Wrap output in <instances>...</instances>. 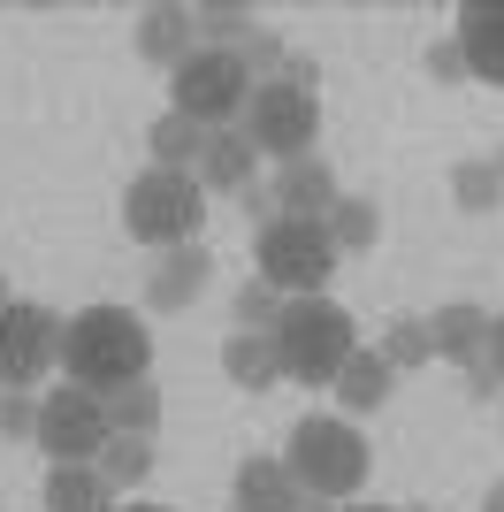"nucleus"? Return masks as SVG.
<instances>
[{
    "mask_svg": "<svg viewBox=\"0 0 504 512\" xmlns=\"http://www.w3.org/2000/svg\"><path fill=\"white\" fill-rule=\"evenodd\" d=\"M92 467L107 474V490H138L153 474V436H107V451L92 459Z\"/></svg>",
    "mask_w": 504,
    "mask_h": 512,
    "instance_id": "23",
    "label": "nucleus"
},
{
    "mask_svg": "<svg viewBox=\"0 0 504 512\" xmlns=\"http://www.w3.org/2000/svg\"><path fill=\"white\" fill-rule=\"evenodd\" d=\"M428 77H436V85H459V77H466L459 39H436V46H428Z\"/></svg>",
    "mask_w": 504,
    "mask_h": 512,
    "instance_id": "29",
    "label": "nucleus"
},
{
    "mask_svg": "<svg viewBox=\"0 0 504 512\" xmlns=\"http://www.w3.org/2000/svg\"><path fill=\"white\" fill-rule=\"evenodd\" d=\"M62 367H69V383L92 390V398H115V390L146 383V367H153L146 314H130V306H84V314H69L62 321Z\"/></svg>",
    "mask_w": 504,
    "mask_h": 512,
    "instance_id": "1",
    "label": "nucleus"
},
{
    "mask_svg": "<svg viewBox=\"0 0 504 512\" xmlns=\"http://www.w3.org/2000/svg\"><path fill=\"white\" fill-rule=\"evenodd\" d=\"M298 512H336V505H321V497H298Z\"/></svg>",
    "mask_w": 504,
    "mask_h": 512,
    "instance_id": "34",
    "label": "nucleus"
},
{
    "mask_svg": "<svg viewBox=\"0 0 504 512\" xmlns=\"http://www.w3.org/2000/svg\"><path fill=\"white\" fill-rule=\"evenodd\" d=\"M237 329H252V337H268V329H275V306H283V299H275V291H268V283H260V276H252V283H237Z\"/></svg>",
    "mask_w": 504,
    "mask_h": 512,
    "instance_id": "27",
    "label": "nucleus"
},
{
    "mask_svg": "<svg viewBox=\"0 0 504 512\" xmlns=\"http://www.w3.org/2000/svg\"><path fill=\"white\" fill-rule=\"evenodd\" d=\"M428 337H436V360L474 367V360L489 352V306H474V299L436 306V314H428Z\"/></svg>",
    "mask_w": 504,
    "mask_h": 512,
    "instance_id": "14",
    "label": "nucleus"
},
{
    "mask_svg": "<svg viewBox=\"0 0 504 512\" xmlns=\"http://www.w3.org/2000/svg\"><path fill=\"white\" fill-rule=\"evenodd\" d=\"M398 512H436V505H398Z\"/></svg>",
    "mask_w": 504,
    "mask_h": 512,
    "instance_id": "37",
    "label": "nucleus"
},
{
    "mask_svg": "<svg viewBox=\"0 0 504 512\" xmlns=\"http://www.w3.org/2000/svg\"><path fill=\"white\" fill-rule=\"evenodd\" d=\"M237 130L252 138V153L306 161L314 138H321V92H298V85H283V77H268V85H252V107H245Z\"/></svg>",
    "mask_w": 504,
    "mask_h": 512,
    "instance_id": "7",
    "label": "nucleus"
},
{
    "mask_svg": "<svg viewBox=\"0 0 504 512\" xmlns=\"http://www.w3.org/2000/svg\"><path fill=\"white\" fill-rule=\"evenodd\" d=\"M482 512H504V482H489V497H482Z\"/></svg>",
    "mask_w": 504,
    "mask_h": 512,
    "instance_id": "32",
    "label": "nucleus"
},
{
    "mask_svg": "<svg viewBox=\"0 0 504 512\" xmlns=\"http://www.w3.org/2000/svg\"><path fill=\"white\" fill-rule=\"evenodd\" d=\"M230 497H237V512H298V482H291V467H283V459H268V451H252L245 467H237Z\"/></svg>",
    "mask_w": 504,
    "mask_h": 512,
    "instance_id": "17",
    "label": "nucleus"
},
{
    "mask_svg": "<svg viewBox=\"0 0 504 512\" xmlns=\"http://www.w3.org/2000/svg\"><path fill=\"white\" fill-rule=\"evenodd\" d=\"M451 39H459V54H466V77L504 85V0H466Z\"/></svg>",
    "mask_w": 504,
    "mask_h": 512,
    "instance_id": "12",
    "label": "nucleus"
},
{
    "mask_svg": "<svg viewBox=\"0 0 504 512\" xmlns=\"http://www.w3.org/2000/svg\"><path fill=\"white\" fill-rule=\"evenodd\" d=\"M268 199H275V214H298V222H321V214H329L336 199H344V184H336V169L321 161V153H306V161H283V169H275Z\"/></svg>",
    "mask_w": 504,
    "mask_h": 512,
    "instance_id": "10",
    "label": "nucleus"
},
{
    "mask_svg": "<svg viewBox=\"0 0 504 512\" xmlns=\"http://www.w3.org/2000/svg\"><path fill=\"white\" fill-rule=\"evenodd\" d=\"M222 375H230L237 390H268V383H283L275 344H268V337H252V329H237V337L222 344Z\"/></svg>",
    "mask_w": 504,
    "mask_h": 512,
    "instance_id": "19",
    "label": "nucleus"
},
{
    "mask_svg": "<svg viewBox=\"0 0 504 512\" xmlns=\"http://www.w3.org/2000/svg\"><path fill=\"white\" fill-rule=\"evenodd\" d=\"M123 512H176V505H153V497H130Z\"/></svg>",
    "mask_w": 504,
    "mask_h": 512,
    "instance_id": "33",
    "label": "nucleus"
},
{
    "mask_svg": "<svg viewBox=\"0 0 504 512\" xmlns=\"http://www.w3.org/2000/svg\"><path fill=\"white\" fill-rule=\"evenodd\" d=\"M489 367H497V383H504V314H489V352H482Z\"/></svg>",
    "mask_w": 504,
    "mask_h": 512,
    "instance_id": "31",
    "label": "nucleus"
},
{
    "mask_svg": "<svg viewBox=\"0 0 504 512\" xmlns=\"http://www.w3.org/2000/svg\"><path fill=\"white\" fill-rule=\"evenodd\" d=\"M199 192H252V138L245 130H207V146H199Z\"/></svg>",
    "mask_w": 504,
    "mask_h": 512,
    "instance_id": "15",
    "label": "nucleus"
},
{
    "mask_svg": "<svg viewBox=\"0 0 504 512\" xmlns=\"http://www.w3.org/2000/svg\"><path fill=\"white\" fill-rule=\"evenodd\" d=\"M252 260H260V283H268L275 299H329V276H336V245L321 222H298V214H275L260 222L252 237Z\"/></svg>",
    "mask_w": 504,
    "mask_h": 512,
    "instance_id": "6",
    "label": "nucleus"
},
{
    "mask_svg": "<svg viewBox=\"0 0 504 512\" xmlns=\"http://www.w3.org/2000/svg\"><path fill=\"white\" fill-rule=\"evenodd\" d=\"M321 230H329L336 253H367V245L382 237V214H375V199H352V192H344L329 214H321Z\"/></svg>",
    "mask_w": 504,
    "mask_h": 512,
    "instance_id": "20",
    "label": "nucleus"
},
{
    "mask_svg": "<svg viewBox=\"0 0 504 512\" xmlns=\"http://www.w3.org/2000/svg\"><path fill=\"white\" fill-rule=\"evenodd\" d=\"M336 406H344V421H367V413H382L390 406V390H398V367L382 360L375 344H359L352 360H344V375H336Z\"/></svg>",
    "mask_w": 504,
    "mask_h": 512,
    "instance_id": "13",
    "label": "nucleus"
},
{
    "mask_svg": "<svg viewBox=\"0 0 504 512\" xmlns=\"http://www.w3.org/2000/svg\"><path fill=\"white\" fill-rule=\"evenodd\" d=\"M252 107V69L237 46H191L168 69V115H184L199 130H237Z\"/></svg>",
    "mask_w": 504,
    "mask_h": 512,
    "instance_id": "4",
    "label": "nucleus"
},
{
    "mask_svg": "<svg viewBox=\"0 0 504 512\" xmlns=\"http://www.w3.org/2000/svg\"><path fill=\"white\" fill-rule=\"evenodd\" d=\"M46 367H62V321L39 299L0 306V390H31Z\"/></svg>",
    "mask_w": 504,
    "mask_h": 512,
    "instance_id": "9",
    "label": "nucleus"
},
{
    "mask_svg": "<svg viewBox=\"0 0 504 512\" xmlns=\"http://www.w3.org/2000/svg\"><path fill=\"white\" fill-rule=\"evenodd\" d=\"M46 512H115V490H107V474L92 459H69V467H46L39 482Z\"/></svg>",
    "mask_w": 504,
    "mask_h": 512,
    "instance_id": "18",
    "label": "nucleus"
},
{
    "mask_svg": "<svg viewBox=\"0 0 504 512\" xmlns=\"http://www.w3.org/2000/svg\"><path fill=\"white\" fill-rule=\"evenodd\" d=\"M283 467H291L298 497H321V505H352L367 490V467H375V451H367V428L344 421V413H306L291 428V444H283Z\"/></svg>",
    "mask_w": 504,
    "mask_h": 512,
    "instance_id": "2",
    "label": "nucleus"
},
{
    "mask_svg": "<svg viewBox=\"0 0 504 512\" xmlns=\"http://www.w3.org/2000/svg\"><path fill=\"white\" fill-rule=\"evenodd\" d=\"M199 46V23H191V8H176V0H153L146 16H138V54H146L153 69H176Z\"/></svg>",
    "mask_w": 504,
    "mask_h": 512,
    "instance_id": "16",
    "label": "nucleus"
},
{
    "mask_svg": "<svg viewBox=\"0 0 504 512\" xmlns=\"http://www.w3.org/2000/svg\"><path fill=\"white\" fill-rule=\"evenodd\" d=\"M107 398H92V390L62 383L54 398H39V428H31V444L54 459V467H69V459H100L107 451Z\"/></svg>",
    "mask_w": 504,
    "mask_h": 512,
    "instance_id": "8",
    "label": "nucleus"
},
{
    "mask_svg": "<svg viewBox=\"0 0 504 512\" xmlns=\"http://www.w3.org/2000/svg\"><path fill=\"white\" fill-rule=\"evenodd\" d=\"M336 512H390V505H359V497H352V505H336Z\"/></svg>",
    "mask_w": 504,
    "mask_h": 512,
    "instance_id": "35",
    "label": "nucleus"
},
{
    "mask_svg": "<svg viewBox=\"0 0 504 512\" xmlns=\"http://www.w3.org/2000/svg\"><path fill=\"white\" fill-rule=\"evenodd\" d=\"M489 169H497V176H504V146H497V161H489Z\"/></svg>",
    "mask_w": 504,
    "mask_h": 512,
    "instance_id": "36",
    "label": "nucleus"
},
{
    "mask_svg": "<svg viewBox=\"0 0 504 512\" xmlns=\"http://www.w3.org/2000/svg\"><path fill=\"white\" fill-rule=\"evenodd\" d=\"M31 428H39V398H31V390H0V436L16 444Z\"/></svg>",
    "mask_w": 504,
    "mask_h": 512,
    "instance_id": "28",
    "label": "nucleus"
},
{
    "mask_svg": "<svg viewBox=\"0 0 504 512\" xmlns=\"http://www.w3.org/2000/svg\"><path fill=\"white\" fill-rule=\"evenodd\" d=\"M275 367H283V383H306V390H329L344 375V360L359 352V321L344 314L336 299H283L275 306Z\"/></svg>",
    "mask_w": 504,
    "mask_h": 512,
    "instance_id": "3",
    "label": "nucleus"
},
{
    "mask_svg": "<svg viewBox=\"0 0 504 512\" xmlns=\"http://www.w3.org/2000/svg\"><path fill=\"white\" fill-rule=\"evenodd\" d=\"M199 222H207V192L191 169H138L123 192V230L130 245H153V253H176V245H199Z\"/></svg>",
    "mask_w": 504,
    "mask_h": 512,
    "instance_id": "5",
    "label": "nucleus"
},
{
    "mask_svg": "<svg viewBox=\"0 0 504 512\" xmlns=\"http://www.w3.org/2000/svg\"><path fill=\"white\" fill-rule=\"evenodd\" d=\"M451 199H459L466 214H489L504 199V176L489 169V161H459V169H451Z\"/></svg>",
    "mask_w": 504,
    "mask_h": 512,
    "instance_id": "26",
    "label": "nucleus"
},
{
    "mask_svg": "<svg viewBox=\"0 0 504 512\" xmlns=\"http://www.w3.org/2000/svg\"><path fill=\"white\" fill-rule=\"evenodd\" d=\"M191 23H199V46H245L260 16L237 8V0H207V8H191Z\"/></svg>",
    "mask_w": 504,
    "mask_h": 512,
    "instance_id": "25",
    "label": "nucleus"
},
{
    "mask_svg": "<svg viewBox=\"0 0 504 512\" xmlns=\"http://www.w3.org/2000/svg\"><path fill=\"white\" fill-rule=\"evenodd\" d=\"M199 146H207V130H199V123H184V115H161V123L146 130L153 169H199Z\"/></svg>",
    "mask_w": 504,
    "mask_h": 512,
    "instance_id": "22",
    "label": "nucleus"
},
{
    "mask_svg": "<svg viewBox=\"0 0 504 512\" xmlns=\"http://www.w3.org/2000/svg\"><path fill=\"white\" fill-rule=\"evenodd\" d=\"M375 352H382L390 367H398V375H405V367H428V360H436L428 314H390V321H382V344H375Z\"/></svg>",
    "mask_w": 504,
    "mask_h": 512,
    "instance_id": "21",
    "label": "nucleus"
},
{
    "mask_svg": "<svg viewBox=\"0 0 504 512\" xmlns=\"http://www.w3.org/2000/svg\"><path fill=\"white\" fill-rule=\"evenodd\" d=\"M207 276H214V253H207V245H176V253L153 260V276H146V306H153V314H184V306H199Z\"/></svg>",
    "mask_w": 504,
    "mask_h": 512,
    "instance_id": "11",
    "label": "nucleus"
},
{
    "mask_svg": "<svg viewBox=\"0 0 504 512\" xmlns=\"http://www.w3.org/2000/svg\"><path fill=\"white\" fill-rule=\"evenodd\" d=\"M107 428H115V436H153V428H161V390H153V375L107 398Z\"/></svg>",
    "mask_w": 504,
    "mask_h": 512,
    "instance_id": "24",
    "label": "nucleus"
},
{
    "mask_svg": "<svg viewBox=\"0 0 504 512\" xmlns=\"http://www.w3.org/2000/svg\"><path fill=\"white\" fill-rule=\"evenodd\" d=\"M497 367H489V360H474V367H466V398H474V406H489V398H497Z\"/></svg>",
    "mask_w": 504,
    "mask_h": 512,
    "instance_id": "30",
    "label": "nucleus"
}]
</instances>
